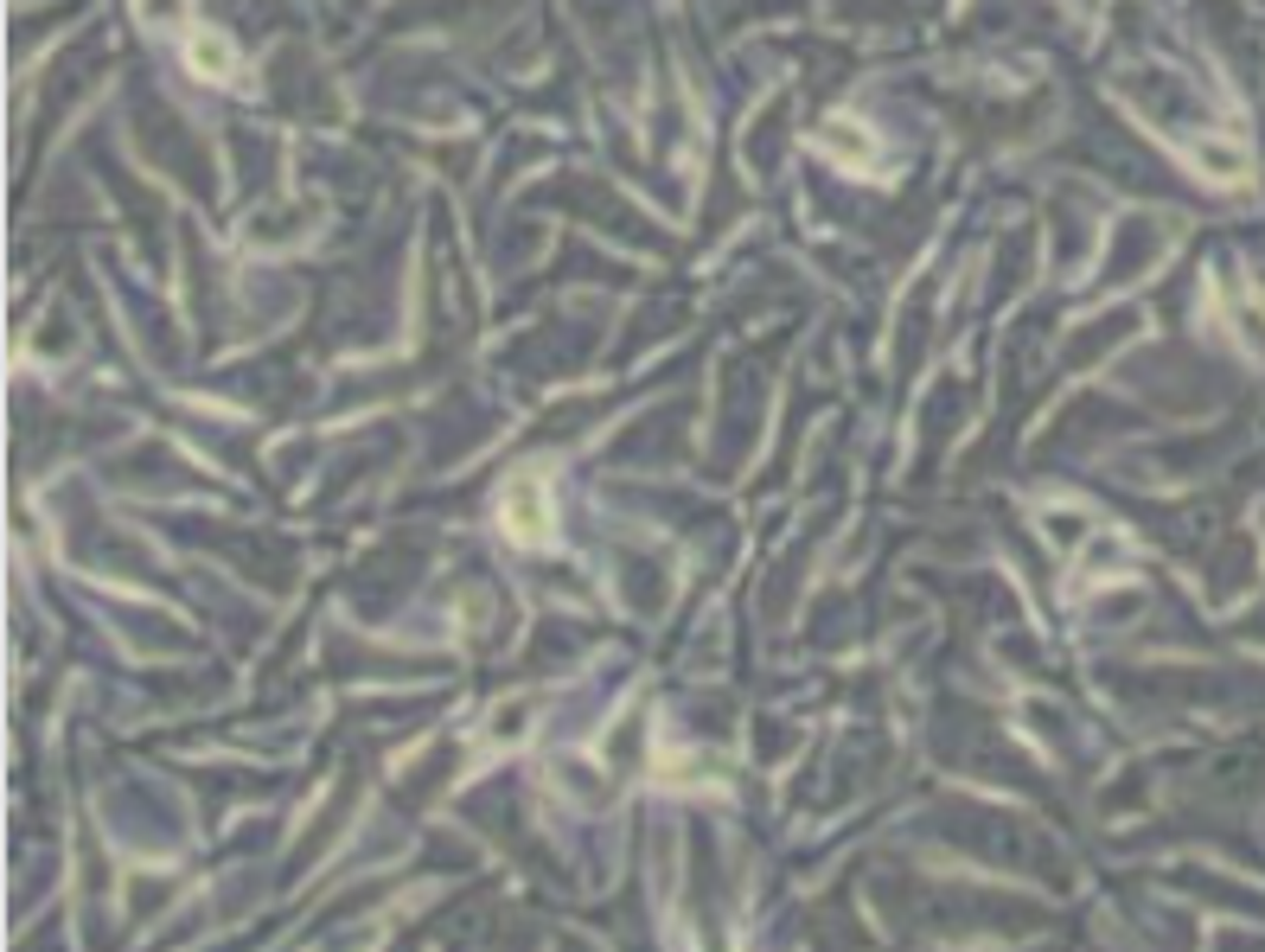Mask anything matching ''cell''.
<instances>
[{"mask_svg": "<svg viewBox=\"0 0 1265 952\" xmlns=\"http://www.w3.org/2000/svg\"><path fill=\"white\" fill-rule=\"evenodd\" d=\"M512 530L530 543V537H543V524H537V512H530V486H512Z\"/></svg>", "mask_w": 1265, "mask_h": 952, "instance_id": "obj_1", "label": "cell"}]
</instances>
